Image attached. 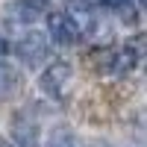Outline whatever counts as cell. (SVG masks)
<instances>
[{
	"label": "cell",
	"instance_id": "obj_1",
	"mask_svg": "<svg viewBox=\"0 0 147 147\" xmlns=\"http://www.w3.org/2000/svg\"><path fill=\"white\" fill-rule=\"evenodd\" d=\"M41 91L53 100H68V94L74 88V68L68 62H50L41 74Z\"/></svg>",
	"mask_w": 147,
	"mask_h": 147
},
{
	"label": "cell",
	"instance_id": "obj_2",
	"mask_svg": "<svg viewBox=\"0 0 147 147\" xmlns=\"http://www.w3.org/2000/svg\"><path fill=\"white\" fill-rule=\"evenodd\" d=\"M97 65L103 74L109 77H124L132 68L138 65V50L132 44H121V47H106V50L97 56Z\"/></svg>",
	"mask_w": 147,
	"mask_h": 147
},
{
	"label": "cell",
	"instance_id": "obj_3",
	"mask_svg": "<svg viewBox=\"0 0 147 147\" xmlns=\"http://www.w3.org/2000/svg\"><path fill=\"white\" fill-rule=\"evenodd\" d=\"M100 6L103 0H71V6L65 9L68 18L74 21L80 38H88V35L97 30V18H100Z\"/></svg>",
	"mask_w": 147,
	"mask_h": 147
},
{
	"label": "cell",
	"instance_id": "obj_4",
	"mask_svg": "<svg viewBox=\"0 0 147 147\" xmlns=\"http://www.w3.org/2000/svg\"><path fill=\"white\" fill-rule=\"evenodd\" d=\"M47 35H50L53 44H62V47L80 41L77 27H74V21L68 18V12H50V15H47Z\"/></svg>",
	"mask_w": 147,
	"mask_h": 147
},
{
	"label": "cell",
	"instance_id": "obj_5",
	"mask_svg": "<svg viewBox=\"0 0 147 147\" xmlns=\"http://www.w3.org/2000/svg\"><path fill=\"white\" fill-rule=\"evenodd\" d=\"M18 56L27 65H38L41 59H47V41L41 38L38 32L30 30V35H24V38L18 41Z\"/></svg>",
	"mask_w": 147,
	"mask_h": 147
},
{
	"label": "cell",
	"instance_id": "obj_6",
	"mask_svg": "<svg viewBox=\"0 0 147 147\" xmlns=\"http://www.w3.org/2000/svg\"><path fill=\"white\" fill-rule=\"evenodd\" d=\"M9 15H12L15 24H21V27H32V24L41 18V0H15Z\"/></svg>",
	"mask_w": 147,
	"mask_h": 147
},
{
	"label": "cell",
	"instance_id": "obj_7",
	"mask_svg": "<svg viewBox=\"0 0 147 147\" xmlns=\"http://www.w3.org/2000/svg\"><path fill=\"white\" fill-rule=\"evenodd\" d=\"M138 3H141V0H103V6H109V9L121 12V15H124V18H129L132 12L138 9Z\"/></svg>",
	"mask_w": 147,
	"mask_h": 147
},
{
	"label": "cell",
	"instance_id": "obj_8",
	"mask_svg": "<svg viewBox=\"0 0 147 147\" xmlns=\"http://www.w3.org/2000/svg\"><path fill=\"white\" fill-rule=\"evenodd\" d=\"M6 85H9V68H6L3 62H0V94L6 91Z\"/></svg>",
	"mask_w": 147,
	"mask_h": 147
},
{
	"label": "cell",
	"instance_id": "obj_9",
	"mask_svg": "<svg viewBox=\"0 0 147 147\" xmlns=\"http://www.w3.org/2000/svg\"><path fill=\"white\" fill-rule=\"evenodd\" d=\"M6 53H9V41H6V38H3V35H0V59H3V56H6Z\"/></svg>",
	"mask_w": 147,
	"mask_h": 147
},
{
	"label": "cell",
	"instance_id": "obj_10",
	"mask_svg": "<svg viewBox=\"0 0 147 147\" xmlns=\"http://www.w3.org/2000/svg\"><path fill=\"white\" fill-rule=\"evenodd\" d=\"M0 147H12V144H3V141H0Z\"/></svg>",
	"mask_w": 147,
	"mask_h": 147
},
{
	"label": "cell",
	"instance_id": "obj_11",
	"mask_svg": "<svg viewBox=\"0 0 147 147\" xmlns=\"http://www.w3.org/2000/svg\"><path fill=\"white\" fill-rule=\"evenodd\" d=\"M56 147H71V144H56Z\"/></svg>",
	"mask_w": 147,
	"mask_h": 147
}]
</instances>
